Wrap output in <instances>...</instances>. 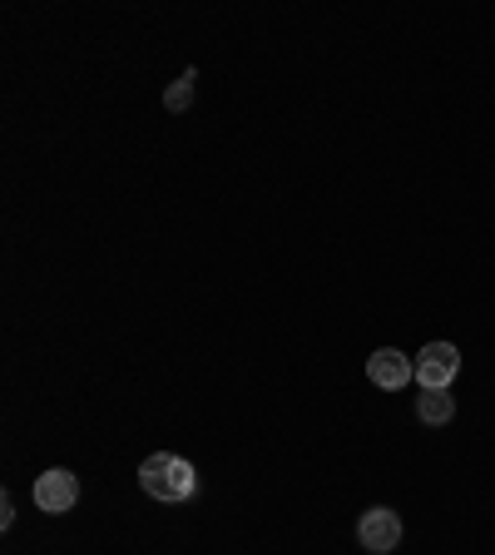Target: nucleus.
I'll return each mask as SVG.
<instances>
[{"label":"nucleus","instance_id":"nucleus-1","mask_svg":"<svg viewBox=\"0 0 495 555\" xmlns=\"http://www.w3.org/2000/svg\"><path fill=\"white\" fill-rule=\"evenodd\" d=\"M139 486H144L154 501L179 506V501H188L198 491V476H194V466H188L184 456H173V451H154V456L139 462Z\"/></svg>","mask_w":495,"mask_h":555},{"label":"nucleus","instance_id":"nucleus-2","mask_svg":"<svg viewBox=\"0 0 495 555\" xmlns=\"http://www.w3.org/2000/svg\"><path fill=\"white\" fill-rule=\"evenodd\" d=\"M461 372V352L456 343H427L421 347V358H416V382H421V392H446L451 382Z\"/></svg>","mask_w":495,"mask_h":555},{"label":"nucleus","instance_id":"nucleus-3","mask_svg":"<svg viewBox=\"0 0 495 555\" xmlns=\"http://www.w3.org/2000/svg\"><path fill=\"white\" fill-rule=\"evenodd\" d=\"M75 501H80V476H75V472L50 466L45 476H35V506L45 511V516H65Z\"/></svg>","mask_w":495,"mask_h":555},{"label":"nucleus","instance_id":"nucleus-4","mask_svg":"<svg viewBox=\"0 0 495 555\" xmlns=\"http://www.w3.org/2000/svg\"><path fill=\"white\" fill-rule=\"evenodd\" d=\"M357 541H362V551H372V555H392L396 545H402V516L387 506H372L367 516L357 520Z\"/></svg>","mask_w":495,"mask_h":555},{"label":"nucleus","instance_id":"nucleus-5","mask_svg":"<svg viewBox=\"0 0 495 555\" xmlns=\"http://www.w3.org/2000/svg\"><path fill=\"white\" fill-rule=\"evenodd\" d=\"M367 377L377 382V387H387V392H402L406 382L416 377V362L406 358V352H396V347H377L367 358Z\"/></svg>","mask_w":495,"mask_h":555},{"label":"nucleus","instance_id":"nucleus-6","mask_svg":"<svg viewBox=\"0 0 495 555\" xmlns=\"http://www.w3.org/2000/svg\"><path fill=\"white\" fill-rule=\"evenodd\" d=\"M416 416H421V422H431V427H441V422H451V416H456V402H451V392H421V397H416Z\"/></svg>","mask_w":495,"mask_h":555},{"label":"nucleus","instance_id":"nucleus-7","mask_svg":"<svg viewBox=\"0 0 495 555\" xmlns=\"http://www.w3.org/2000/svg\"><path fill=\"white\" fill-rule=\"evenodd\" d=\"M194 80H198L194 69H184V75H179V80L169 85V94H164V104H169L173 115H179V109H188V100H194Z\"/></svg>","mask_w":495,"mask_h":555},{"label":"nucleus","instance_id":"nucleus-8","mask_svg":"<svg viewBox=\"0 0 495 555\" xmlns=\"http://www.w3.org/2000/svg\"><path fill=\"white\" fill-rule=\"evenodd\" d=\"M0 526H15V501L0 496Z\"/></svg>","mask_w":495,"mask_h":555}]
</instances>
